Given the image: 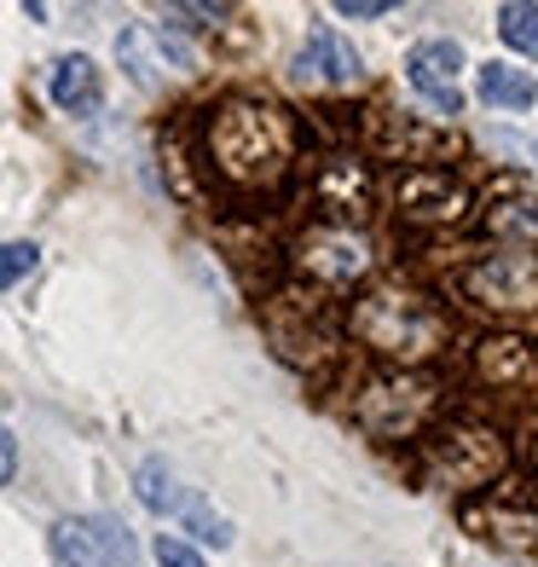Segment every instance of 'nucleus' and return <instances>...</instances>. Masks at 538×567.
Instances as JSON below:
<instances>
[{"label": "nucleus", "mask_w": 538, "mask_h": 567, "mask_svg": "<svg viewBox=\"0 0 538 567\" xmlns=\"http://www.w3.org/2000/svg\"><path fill=\"white\" fill-rule=\"evenodd\" d=\"M203 168L220 192L232 197H267L278 192L284 179L296 174L301 163V116L284 111L278 99H261V93H232L203 116Z\"/></svg>", "instance_id": "f257e3e1"}, {"label": "nucleus", "mask_w": 538, "mask_h": 567, "mask_svg": "<svg viewBox=\"0 0 538 567\" xmlns=\"http://www.w3.org/2000/svg\"><path fill=\"white\" fill-rule=\"evenodd\" d=\"M348 337L382 359V371H423L434 353H446L452 319L428 290L412 278H382L371 290H359L348 307Z\"/></svg>", "instance_id": "f03ea898"}, {"label": "nucleus", "mask_w": 538, "mask_h": 567, "mask_svg": "<svg viewBox=\"0 0 538 567\" xmlns=\"http://www.w3.org/2000/svg\"><path fill=\"white\" fill-rule=\"evenodd\" d=\"M423 434V470L446 493H493L509 470V434L493 417L452 411V417H434Z\"/></svg>", "instance_id": "7ed1b4c3"}, {"label": "nucleus", "mask_w": 538, "mask_h": 567, "mask_svg": "<svg viewBox=\"0 0 538 567\" xmlns=\"http://www.w3.org/2000/svg\"><path fill=\"white\" fill-rule=\"evenodd\" d=\"M441 382L428 371H371L353 389V423L371 441H417L441 417Z\"/></svg>", "instance_id": "20e7f679"}, {"label": "nucleus", "mask_w": 538, "mask_h": 567, "mask_svg": "<svg viewBox=\"0 0 538 567\" xmlns=\"http://www.w3.org/2000/svg\"><path fill=\"white\" fill-rule=\"evenodd\" d=\"M290 267L307 284V296H353L359 284L376 272V244H371L365 226L313 220V226L296 231Z\"/></svg>", "instance_id": "39448f33"}, {"label": "nucleus", "mask_w": 538, "mask_h": 567, "mask_svg": "<svg viewBox=\"0 0 538 567\" xmlns=\"http://www.w3.org/2000/svg\"><path fill=\"white\" fill-rule=\"evenodd\" d=\"M452 296L493 319L538 313V249H493L452 272Z\"/></svg>", "instance_id": "423d86ee"}, {"label": "nucleus", "mask_w": 538, "mask_h": 567, "mask_svg": "<svg viewBox=\"0 0 538 567\" xmlns=\"http://www.w3.org/2000/svg\"><path fill=\"white\" fill-rule=\"evenodd\" d=\"M469 186L457 179L446 163H434V168H405L400 174V186H394V215L405 226H417V231H446L469 215Z\"/></svg>", "instance_id": "0eeeda50"}, {"label": "nucleus", "mask_w": 538, "mask_h": 567, "mask_svg": "<svg viewBox=\"0 0 538 567\" xmlns=\"http://www.w3.org/2000/svg\"><path fill=\"white\" fill-rule=\"evenodd\" d=\"M469 377L486 394L504 400H538V342L516 330H493L469 348Z\"/></svg>", "instance_id": "6e6552de"}, {"label": "nucleus", "mask_w": 538, "mask_h": 567, "mask_svg": "<svg viewBox=\"0 0 538 567\" xmlns=\"http://www.w3.org/2000/svg\"><path fill=\"white\" fill-rule=\"evenodd\" d=\"M134 533L116 515H64L53 527V567H134Z\"/></svg>", "instance_id": "1a4fd4ad"}, {"label": "nucleus", "mask_w": 538, "mask_h": 567, "mask_svg": "<svg viewBox=\"0 0 538 567\" xmlns=\"http://www.w3.org/2000/svg\"><path fill=\"white\" fill-rule=\"evenodd\" d=\"M313 203H319V220H342L359 226L376 209V174L359 151H330V157L313 168Z\"/></svg>", "instance_id": "9d476101"}, {"label": "nucleus", "mask_w": 538, "mask_h": 567, "mask_svg": "<svg viewBox=\"0 0 538 567\" xmlns=\"http://www.w3.org/2000/svg\"><path fill=\"white\" fill-rule=\"evenodd\" d=\"M457 75H464V47L446 41V35H428V41H417L412 53H405V82H412V93L423 99V105L446 111V116L464 111Z\"/></svg>", "instance_id": "9b49d317"}, {"label": "nucleus", "mask_w": 538, "mask_h": 567, "mask_svg": "<svg viewBox=\"0 0 538 567\" xmlns=\"http://www.w3.org/2000/svg\"><path fill=\"white\" fill-rule=\"evenodd\" d=\"M290 75L301 87H353L359 75H365V59H359V47L342 30H313L307 47L296 53Z\"/></svg>", "instance_id": "f8f14e48"}, {"label": "nucleus", "mask_w": 538, "mask_h": 567, "mask_svg": "<svg viewBox=\"0 0 538 567\" xmlns=\"http://www.w3.org/2000/svg\"><path fill=\"white\" fill-rule=\"evenodd\" d=\"M116 59H122V70L134 75L139 87H157L168 70L186 64V53H179V47H168V35L151 30V23H127V30L116 35Z\"/></svg>", "instance_id": "ddd939ff"}, {"label": "nucleus", "mask_w": 538, "mask_h": 567, "mask_svg": "<svg viewBox=\"0 0 538 567\" xmlns=\"http://www.w3.org/2000/svg\"><path fill=\"white\" fill-rule=\"evenodd\" d=\"M46 93L53 105L70 111V116H93L99 99H105V82H99V64L87 53H64L53 70H46Z\"/></svg>", "instance_id": "4468645a"}, {"label": "nucleus", "mask_w": 538, "mask_h": 567, "mask_svg": "<svg viewBox=\"0 0 538 567\" xmlns=\"http://www.w3.org/2000/svg\"><path fill=\"white\" fill-rule=\"evenodd\" d=\"M464 522L480 538H509V545H538V504L532 498H498V504H469Z\"/></svg>", "instance_id": "2eb2a0df"}, {"label": "nucleus", "mask_w": 538, "mask_h": 567, "mask_svg": "<svg viewBox=\"0 0 538 567\" xmlns=\"http://www.w3.org/2000/svg\"><path fill=\"white\" fill-rule=\"evenodd\" d=\"M475 87H480L486 105H498V111H532L538 105V82H532L521 64H509V59L480 64L475 70Z\"/></svg>", "instance_id": "dca6fc26"}, {"label": "nucleus", "mask_w": 538, "mask_h": 567, "mask_svg": "<svg viewBox=\"0 0 538 567\" xmlns=\"http://www.w3.org/2000/svg\"><path fill=\"white\" fill-rule=\"evenodd\" d=\"M134 493H139V504H145L151 515H179V504H186V493H192V486H179L168 463H163V457H151V463H139V475H134Z\"/></svg>", "instance_id": "f3484780"}, {"label": "nucleus", "mask_w": 538, "mask_h": 567, "mask_svg": "<svg viewBox=\"0 0 538 567\" xmlns=\"http://www.w3.org/2000/svg\"><path fill=\"white\" fill-rule=\"evenodd\" d=\"M498 35H504L509 53L538 59V7H527V0H504L498 7Z\"/></svg>", "instance_id": "a211bd4d"}, {"label": "nucleus", "mask_w": 538, "mask_h": 567, "mask_svg": "<svg viewBox=\"0 0 538 567\" xmlns=\"http://www.w3.org/2000/svg\"><path fill=\"white\" fill-rule=\"evenodd\" d=\"M179 522H186L203 545H215V550H226L232 545V522H226V515L203 498V493H186V504H179Z\"/></svg>", "instance_id": "6ab92c4d"}, {"label": "nucleus", "mask_w": 538, "mask_h": 567, "mask_svg": "<svg viewBox=\"0 0 538 567\" xmlns=\"http://www.w3.org/2000/svg\"><path fill=\"white\" fill-rule=\"evenodd\" d=\"M35 255H41L35 244H0V290H12V284L35 267Z\"/></svg>", "instance_id": "aec40b11"}, {"label": "nucleus", "mask_w": 538, "mask_h": 567, "mask_svg": "<svg viewBox=\"0 0 538 567\" xmlns=\"http://www.w3.org/2000/svg\"><path fill=\"white\" fill-rule=\"evenodd\" d=\"M151 550H157V567H203L197 545H186V538H174V533H163Z\"/></svg>", "instance_id": "412c9836"}, {"label": "nucleus", "mask_w": 538, "mask_h": 567, "mask_svg": "<svg viewBox=\"0 0 538 567\" xmlns=\"http://www.w3.org/2000/svg\"><path fill=\"white\" fill-rule=\"evenodd\" d=\"M394 12V0H342L337 18H389Z\"/></svg>", "instance_id": "4be33fe9"}, {"label": "nucleus", "mask_w": 538, "mask_h": 567, "mask_svg": "<svg viewBox=\"0 0 538 567\" xmlns=\"http://www.w3.org/2000/svg\"><path fill=\"white\" fill-rule=\"evenodd\" d=\"M12 470H18V441H12V429L0 423V486L12 481Z\"/></svg>", "instance_id": "5701e85b"}, {"label": "nucleus", "mask_w": 538, "mask_h": 567, "mask_svg": "<svg viewBox=\"0 0 538 567\" xmlns=\"http://www.w3.org/2000/svg\"><path fill=\"white\" fill-rule=\"evenodd\" d=\"M521 457H527V470H532V481H538V411H532L527 429H521Z\"/></svg>", "instance_id": "b1692460"}]
</instances>
